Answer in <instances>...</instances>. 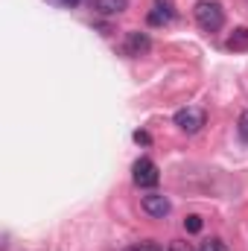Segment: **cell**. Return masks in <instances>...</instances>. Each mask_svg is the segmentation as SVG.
<instances>
[{
    "mask_svg": "<svg viewBox=\"0 0 248 251\" xmlns=\"http://www.w3.org/2000/svg\"><path fill=\"white\" fill-rule=\"evenodd\" d=\"M193 15H196V24L204 29V32H219L225 26V9L222 3L216 0H198L193 6Z\"/></svg>",
    "mask_w": 248,
    "mask_h": 251,
    "instance_id": "6da1fadb",
    "label": "cell"
},
{
    "mask_svg": "<svg viewBox=\"0 0 248 251\" xmlns=\"http://www.w3.org/2000/svg\"><path fill=\"white\" fill-rule=\"evenodd\" d=\"M131 178H134V184H137V187H143V190L158 187V181H161L158 164H155L152 158H137V161H134V167H131Z\"/></svg>",
    "mask_w": 248,
    "mask_h": 251,
    "instance_id": "7a4b0ae2",
    "label": "cell"
},
{
    "mask_svg": "<svg viewBox=\"0 0 248 251\" xmlns=\"http://www.w3.org/2000/svg\"><path fill=\"white\" fill-rule=\"evenodd\" d=\"M207 120V114L201 111V108H181V111H175V126L187 131V134H196L201 126Z\"/></svg>",
    "mask_w": 248,
    "mask_h": 251,
    "instance_id": "3957f363",
    "label": "cell"
},
{
    "mask_svg": "<svg viewBox=\"0 0 248 251\" xmlns=\"http://www.w3.org/2000/svg\"><path fill=\"white\" fill-rule=\"evenodd\" d=\"M149 47H152V38L146 32H125V41H123L125 56H143V53H149Z\"/></svg>",
    "mask_w": 248,
    "mask_h": 251,
    "instance_id": "277c9868",
    "label": "cell"
},
{
    "mask_svg": "<svg viewBox=\"0 0 248 251\" xmlns=\"http://www.w3.org/2000/svg\"><path fill=\"white\" fill-rule=\"evenodd\" d=\"M143 210H146L149 216H155V219H164V216L173 210V204H170L167 196H161V193H149V196H143Z\"/></svg>",
    "mask_w": 248,
    "mask_h": 251,
    "instance_id": "5b68a950",
    "label": "cell"
},
{
    "mask_svg": "<svg viewBox=\"0 0 248 251\" xmlns=\"http://www.w3.org/2000/svg\"><path fill=\"white\" fill-rule=\"evenodd\" d=\"M94 9H97V15H120L128 9V0H94Z\"/></svg>",
    "mask_w": 248,
    "mask_h": 251,
    "instance_id": "8992f818",
    "label": "cell"
},
{
    "mask_svg": "<svg viewBox=\"0 0 248 251\" xmlns=\"http://www.w3.org/2000/svg\"><path fill=\"white\" fill-rule=\"evenodd\" d=\"M228 50H234V53L248 50V29H246V26H240V29H234V32H231V38H228Z\"/></svg>",
    "mask_w": 248,
    "mask_h": 251,
    "instance_id": "52a82bcc",
    "label": "cell"
},
{
    "mask_svg": "<svg viewBox=\"0 0 248 251\" xmlns=\"http://www.w3.org/2000/svg\"><path fill=\"white\" fill-rule=\"evenodd\" d=\"M201 228H204V219H201L198 213H190V216L184 219V231L187 234H198Z\"/></svg>",
    "mask_w": 248,
    "mask_h": 251,
    "instance_id": "ba28073f",
    "label": "cell"
},
{
    "mask_svg": "<svg viewBox=\"0 0 248 251\" xmlns=\"http://www.w3.org/2000/svg\"><path fill=\"white\" fill-rule=\"evenodd\" d=\"M198 251H228V246H225L219 237H210V240H204V243L198 246Z\"/></svg>",
    "mask_w": 248,
    "mask_h": 251,
    "instance_id": "9c48e42d",
    "label": "cell"
},
{
    "mask_svg": "<svg viewBox=\"0 0 248 251\" xmlns=\"http://www.w3.org/2000/svg\"><path fill=\"white\" fill-rule=\"evenodd\" d=\"M237 134H240L243 143H248V111H243L240 120H237Z\"/></svg>",
    "mask_w": 248,
    "mask_h": 251,
    "instance_id": "30bf717a",
    "label": "cell"
},
{
    "mask_svg": "<svg viewBox=\"0 0 248 251\" xmlns=\"http://www.w3.org/2000/svg\"><path fill=\"white\" fill-rule=\"evenodd\" d=\"M123 251H164L155 240H143V243H137V246H128V249H123Z\"/></svg>",
    "mask_w": 248,
    "mask_h": 251,
    "instance_id": "8fae6325",
    "label": "cell"
},
{
    "mask_svg": "<svg viewBox=\"0 0 248 251\" xmlns=\"http://www.w3.org/2000/svg\"><path fill=\"white\" fill-rule=\"evenodd\" d=\"M155 9H161L164 15L175 18V3H173V0H155Z\"/></svg>",
    "mask_w": 248,
    "mask_h": 251,
    "instance_id": "7c38bea8",
    "label": "cell"
},
{
    "mask_svg": "<svg viewBox=\"0 0 248 251\" xmlns=\"http://www.w3.org/2000/svg\"><path fill=\"white\" fill-rule=\"evenodd\" d=\"M167 251H198V249H193V246H187L184 240H173V243H170V249Z\"/></svg>",
    "mask_w": 248,
    "mask_h": 251,
    "instance_id": "4fadbf2b",
    "label": "cell"
},
{
    "mask_svg": "<svg viewBox=\"0 0 248 251\" xmlns=\"http://www.w3.org/2000/svg\"><path fill=\"white\" fill-rule=\"evenodd\" d=\"M134 143H140V146H149V143H152L149 131H134Z\"/></svg>",
    "mask_w": 248,
    "mask_h": 251,
    "instance_id": "5bb4252c",
    "label": "cell"
},
{
    "mask_svg": "<svg viewBox=\"0 0 248 251\" xmlns=\"http://www.w3.org/2000/svg\"><path fill=\"white\" fill-rule=\"evenodd\" d=\"M50 3H56V6H64V9H76V6H82L85 0H50Z\"/></svg>",
    "mask_w": 248,
    "mask_h": 251,
    "instance_id": "9a60e30c",
    "label": "cell"
}]
</instances>
